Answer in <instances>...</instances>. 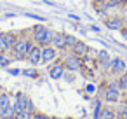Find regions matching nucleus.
<instances>
[{"mask_svg":"<svg viewBox=\"0 0 127 119\" xmlns=\"http://www.w3.org/2000/svg\"><path fill=\"white\" fill-rule=\"evenodd\" d=\"M16 116H18V119H32V117H33V112L23 109V110H21L19 114H16Z\"/></svg>","mask_w":127,"mask_h":119,"instance_id":"obj_18","label":"nucleus"},{"mask_svg":"<svg viewBox=\"0 0 127 119\" xmlns=\"http://www.w3.org/2000/svg\"><path fill=\"white\" fill-rule=\"evenodd\" d=\"M52 46L56 49H68L66 47V33L64 32H56V35L52 39Z\"/></svg>","mask_w":127,"mask_h":119,"instance_id":"obj_10","label":"nucleus"},{"mask_svg":"<svg viewBox=\"0 0 127 119\" xmlns=\"http://www.w3.org/2000/svg\"><path fill=\"white\" fill-rule=\"evenodd\" d=\"M0 51H9L7 42H5V33H4V32H0Z\"/></svg>","mask_w":127,"mask_h":119,"instance_id":"obj_19","label":"nucleus"},{"mask_svg":"<svg viewBox=\"0 0 127 119\" xmlns=\"http://www.w3.org/2000/svg\"><path fill=\"white\" fill-rule=\"evenodd\" d=\"M54 35H56V32L51 30V28H47L45 25H35L33 30H32V40H33V44H37L40 47L52 44Z\"/></svg>","mask_w":127,"mask_h":119,"instance_id":"obj_1","label":"nucleus"},{"mask_svg":"<svg viewBox=\"0 0 127 119\" xmlns=\"http://www.w3.org/2000/svg\"><path fill=\"white\" fill-rule=\"evenodd\" d=\"M0 95H2V88H0Z\"/></svg>","mask_w":127,"mask_h":119,"instance_id":"obj_26","label":"nucleus"},{"mask_svg":"<svg viewBox=\"0 0 127 119\" xmlns=\"http://www.w3.org/2000/svg\"><path fill=\"white\" fill-rule=\"evenodd\" d=\"M32 119H52V117L44 116V114H35V112H33V117H32Z\"/></svg>","mask_w":127,"mask_h":119,"instance_id":"obj_21","label":"nucleus"},{"mask_svg":"<svg viewBox=\"0 0 127 119\" xmlns=\"http://www.w3.org/2000/svg\"><path fill=\"white\" fill-rule=\"evenodd\" d=\"M25 74H26V75H33V77H37V72H35V70H25Z\"/></svg>","mask_w":127,"mask_h":119,"instance_id":"obj_24","label":"nucleus"},{"mask_svg":"<svg viewBox=\"0 0 127 119\" xmlns=\"http://www.w3.org/2000/svg\"><path fill=\"white\" fill-rule=\"evenodd\" d=\"M110 2L115 5H120V4H127V0H110Z\"/></svg>","mask_w":127,"mask_h":119,"instance_id":"obj_23","label":"nucleus"},{"mask_svg":"<svg viewBox=\"0 0 127 119\" xmlns=\"http://www.w3.org/2000/svg\"><path fill=\"white\" fill-rule=\"evenodd\" d=\"M113 74L117 75H122L125 70H127V63L122 60V58H111V68H110Z\"/></svg>","mask_w":127,"mask_h":119,"instance_id":"obj_9","label":"nucleus"},{"mask_svg":"<svg viewBox=\"0 0 127 119\" xmlns=\"http://www.w3.org/2000/svg\"><path fill=\"white\" fill-rule=\"evenodd\" d=\"M56 58H58V49H56L52 44L42 46V63L49 65V63L56 61Z\"/></svg>","mask_w":127,"mask_h":119,"instance_id":"obj_5","label":"nucleus"},{"mask_svg":"<svg viewBox=\"0 0 127 119\" xmlns=\"http://www.w3.org/2000/svg\"><path fill=\"white\" fill-rule=\"evenodd\" d=\"M64 72H66V68H64V65H63V60H61V61H52L51 67H49V75H51L54 81L63 79V77H64Z\"/></svg>","mask_w":127,"mask_h":119,"instance_id":"obj_7","label":"nucleus"},{"mask_svg":"<svg viewBox=\"0 0 127 119\" xmlns=\"http://www.w3.org/2000/svg\"><path fill=\"white\" fill-rule=\"evenodd\" d=\"M106 2V0H92V4H94V7H99V5H103Z\"/></svg>","mask_w":127,"mask_h":119,"instance_id":"obj_22","label":"nucleus"},{"mask_svg":"<svg viewBox=\"0 0 127 119\" xmlns=\"http://www.w3.org/2000/svg\"><path fill=\"white\" fill-rule=\"evenodd\" d=\"M16 100L21 103V107H23L25 110H32V112H33V103H32V100H30L28 95H25V93H18V95H16Z\"/></svg>","mask_w":127,"mask_h":119,"instance_id":"obj_13","label":"nucleus"},{"mask_svg":"<svg viewBox=\"0 0 127 119\" xmlns=\"http://www.w3.org/2000/svg\"><path fill=\"white\" fill-rule=\"evenodd\" d=\"M5 33V42H7V47H9V51L12 49V46L16 44V40H18V33L16 32H4Z\"/></svg>","mask_w":127,"mask_h":119,"instance_id":"obj_15","label":"nucleus"},{"mask_svg":"<svg viewBox=\"0 0 127 119\" xmlns=\"http://www.w3.org/2000/svg\"><path fill=\"white\" fill-rule=\"evenodd\" d=\"M7 119H18V116H11V117H7Z\"/></svg>","mask_w":127,"mask_h":119,"instance_id":"obj_25","label":"nucleus"},{"mask_svg":"<svg viewBox=\"0 0 127 119\" xmlns=\"http://www.w3.org/2000/svg\"><path fill=\"white\" fill-rule=\"evenodd\" d=\"M63 65H64V68L70 70V72H78V70L82 68V58H78V56L73 54V53H68V54L63 58Z\"/></svg>","mask_w":127,"mask_h":119,"instance_id":"obj_3","label":"nucleus"},{"mask_svg":"<svg viewBox=\"0 0 127 119\" xmlns=\"http://www.w3.org/2000/svg\"><path fill=\"white\" fill-rule=\"evenodd\" d=\"M99 119H117V114H115V110L110 109V107H101V110H99Z\"/></svg>","mask_w":127,"mask_h":119,"instance_id":"obj_14","label":"nucleus"},{"mask_svg":"<svg viewBox=\"0 0 127 119\" xmlns=\"http://www.w3.org/2000/svg\"><path fill=\"white\" fill-rule=\"evenodd\" d=\"M97 61H99V65H101L103 70H110L111 68V58L108 56L106 51H99L97 53Z\"/></svg>","mask_w":127,"mask_h":119,"instance_id":"obj_12","label":"nucleus"},{"mask_svg":"<svg viewBox=\"0 0 127 119\" xmlns=\"http://www.w3.org/2000/svg\"><path fill=\"white\" fill-rule=\"evenodd\" d=\"M77 40H78V39H75L73 35H68V33H66V47H68V49H71V47L77 44Z\"/></svg>","mask_w":127,"mask_h":119,"instance_id":"obj_20","label":"nucleus"},{"mask_svg":"<svg viewBox=\"0 0 127 119\" xmlns=\"http://www.w3.org/2000/svg\"><path fill=\"white\" fill-rule=\"evenodd\" d=\"M104 25L108 30H113V32H120L122 28L127 26V19L124 16H110L104 19Z\"/></svg>","mask_w":127,"mask_h":119,"instance_id":"obj_4","label":"nucleus"},{"mask_svg":"<svg viewBox=\"0 0 127 119\" xmlns=\"http://www.w3.org/2000/svg\"><path fill=\"white\" fill-rule=\"evenodd\" d=\"M26 61L32 63V65L42 63V47L37 46V44H33L32 49H30V53H28V56H26Z\"/></svg>","mask_w":127,"mask_h":119,"instance_id":"obj_8","label":"nucleus"},{"mask_svg":"<svg viewBox=\"0 0 127 119\" xmlns=\"http://www.w3.org/2000/svg\"><path fill=\"white\" fill-rule=\"evenodd\" d=\"M118 98H120V88H118V84L117 82L108 84L106 89H104V100L110 102V103H113V102H118Z\"/></svg>","mask_w":127,"mask_h":119,"instance_id":"obj_6","label":"nucleus"},{"mask_svg":"<svg viewBox=\"0 0 127 119\" xmlns=\"http://www.w3.org/2000/svg\"><path fill=\"white\" fill-rule=\"evenodd\" d=\"M12 60H14V58L9 56L7 51H0V67H9Z\"/></svg>","mask_w":127,"mask_h":119,"instance_id":"obj_16","label":"nucleus"},{"mask_svg":"<svg viewBox=\"0 0 127 119\" xmlns=\"http://www.w3.org/2000/svg\"><path fill=\"white\" fill-rule=\"evenodd\" d=\"M87 51H89V46H87L84 40H77V44L71 47V53H73V54H77L78 58L87 56Z\"/></svg>","mask_w":127,"mask_h":119,"instance_id":"obj_11","label":"nucleus"},{"mask_svg":"<svg viewBox=\"0 0 127 119\" xmlns=\"http://www.w3.org/2000/svg\"><path fill=\"white\" fill-rule=\"evenodd\" d=\"M117 84H118L120 91H127V72H124V74L120 75V79L117 81Z\"/></svg>","mask_w":127,"mask_h":119,"instance_id":"obj_17","label":"nucleus"},{"mask_svg":"<svg viewBox=\"0 0 127 119\" xmlns=\"http://www.w3.org/2000/svg\"><path fill=\"white\" fill-rule=\"evenodd\" d=\"M32 46H33V40H32V39L26 35V32H25L23 35L18 37L16 44H14L12 49H11V51H12V58H14V60H26V56H28Z\"/></svg>","mask_w":127,"mask_h":119,"instance_id":"obj_2","label":"nucleus"},{"mask_svg":"<svg viewBox=\"0 0 127 119\" xmlns=\"http://www.w3.org/2000/svg\"><path fill=\"white\" fill-rule=\"evenodd\" d=\"M125 72H127V70H125Z\"/></svg>","mask_w":127,"mask_h":119,"instance_id":"obj_27","label":"nucleus"}]
</instances>
